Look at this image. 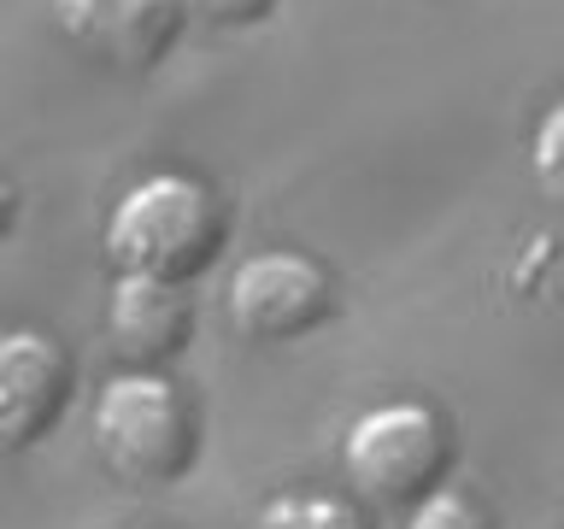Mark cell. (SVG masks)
<instances>
[{
  "instance_id": "obj_5",
  "label": "cell",
  "mask_w": 564,
  "mask_h": 529,
  "mask_svg": "<svg viewBox=\"0 0 564 529\" xmlns=\"http://www.w3.org/2000/svg\"><path fill=\"white\" fill-rule=\"evenodd\" d=\"M53 18L88 60L118 71H153L183 30L176 0H53Z\"/></svg>"
},
{
  "instance_id": "obj_11",
  "label": "cell",
  "mask_w": 564,
  "mask_h": 529,
  "mask_svg": "<svg viewBox=\"0 0 564 529\" xmlns=\"http://www.w3.org/2000/svg\"><path fill=\"white\" fill-rule=\"evenodd\" d=\"M176 7H183V18H194V24H206V30H247V24H259L276 0H176Z\"/></svg>"
},
{
  "instance_id": "obj_4",
  "label": "cell",
  "mask_w": 564,
  "mask_h": 529,
  "mask_svg": "<svg viewBox=\"0 0 564 529\" xmlns=\"http://www.w3.org/2000/svg\"><path fill=\"white\" fill-rule=\"evenodd\" d=\"M224 312L247 342L271 347V342H300V335L324 330L341 312V294H335V277L312 253L271 247V253H253L236 264V277L224 289Z\"/></svg>"
},
{
  "instance_id": "obj_3",
  "label": "cell",
  "mask_w": 564,
  "mask_h": 529,
  "mask_svg": "<svg viewBox=\"0 0 564 529\" xmlns=\"http://www.w3.org/2000/svg\"><path fill=\"white\" fill-rule=\"evenodd\" d=\"M347 483L377 506H417L453 465V430L423 400H382L352 418L341 441Z\"/></svg>"
},
{
  "instance_id": "obj_6",
  "label": "cell",
  "mask_w": 564,
  "mask_h": 529,
  "mask_svg": "<svg viewBox=\"0 0 564 529\" xmlns=\"http://www.w3.org/2000/svg\"><path fill=\"white\" fill-rule=\"evenodd\" d=\"M70 353L42 330H12L0 342V435L7 447H35L70 406Z\"/></svg>"
},
{
  "instance_id": "obj_10",
  "label": "cell",
  "mask_w": 564,
  "mask_h": 529,
  "mask_svg": "<svg viewBox=\"0 0 564 529\" xmlns=\"http://www.w3.org/2000/svg\"><path fill=\"white\" fill-rule=\"evenodd\" d=\"M529 165H535V183H541L546 201L564 206V100H553V106H546V118L535 123Z\"/></svg>"
},
{
  "instance_id": "obj_8",
  "label": "cell",
  "mask_w": 564,
  "mask_h": 529,
  "mask_svg": "<svg viewBox=\"0 0 564 529\" xmlns=\"http://www.w3.org/2000/svg\"><path fill=\"white\" fill-rule=\"evenodd\" d=\"M259 529H370V518L341 494H312V488H294V494H276L264 500L259 511Z\"/></svg>"
},
{
  "instance_id": "obj_2",
  "label": "cell",
  "mask_w": 564,
  "mask_h": 529,
  "mask_svg": "<svg viewBox=\"0 0 564 529\" xmlns=\"http://www.w3.org/2000/svg\"><path fill=\"white\" fill-rule=\"evenodd\" d=\"M224 206L194 176L159 171L135 183L106 218V253L123 277L188 282L224 253Z\"/></svg>"
},
{
  "instance_id": "obj_9",
  "label": "cell",
  "mask_w": 564,
  "mask_h": 529,
  "mask_svg": "<svg viewBox=\"0 0 564 529\" xmlns=\"http://www.w3.org/2000/svg\"><path fill=\"white\" fill-rule=\"evenodd\" d=\"M405 529H494V518H488L482 500H470V494L435 488L430 500H417L405 511Z\"/></svg>"
},
{
  "instance_id": "obj_7",
  "label": "cell",
  "mask_w": 564,
  "mask_h": 529,
  "mask_svg": "<svg viewBox=\"0 0 564 529\" xmlns=\"http://www.w3.org/2000/svg\"><path fill=\"white\" fill-rule=\"evenodd\" d=\"M106 335H112L123 365L159 370L194 342V300L183 294V282L118 277L112 300H106Z\"/></svg>"
},
{
  "instance_id": "obj_1",
  "label": "cell",
  "mask_w": 564,
  "mask_h": 529,
  "mask_svg": "<svg viewBox=\"0 0 564 529\" xmlns=\"http://www.w3.org/2000/svg\"><path fill=\"white\" fill-rule=\"evenodd\" d=\"M95 453L130 488H171L200 458V412L159 370H123L95 400Z\"/></svg>"
}]
</instances>
